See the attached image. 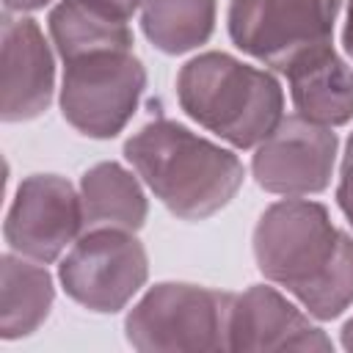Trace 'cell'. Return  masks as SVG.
Here are the masks:
<instances>
[{
	"mask_svg": "<svg viewBox=\"0 0 353 353\" xmlns=\"http://www.w3.org/2000/svg\"><path fill=\"white\" fill-rule=\"evenodd\" d=\"M254 256L262 276L287 287L317 320L339 317L353 303V237L317 201L268 207L254 229Z\"/></svg>",
	"mask_w": 353,
	"mask_h": 353,
	"instance_id": "cell-1",
	"label": "cell"
},
{
	"mask_svg": "<svg viewBox=\"0 0 353 353\" xmlns=\"http://www.w3.org/2000/svg\"><path fill=\"white\" fill-rule=\"evenodd\" d=\"M124 157L149 190L185 221L210 218L243 185V165L232 152L171 119L143 124L124 143Z\"/></svg>",
	"mask_w": 353,
	"mask_h": 353,
	"instance_id": "cell-2",
	"label": "cell"
},
{
	"mask_svg": "<svg viewBox=\"0 0 353 353\" xmlns=\"http://www.w3.org/2000/svg\"><path fill=\"white\" fill-rule=\"evenodd\" d=\"M182 110L237 149L262 143L284 119L279 80L226 52L190 58L176 77Z\"/></svg>",
	"mask_w": 353,
	"mask_h": 353,
	"instance_id": "cell-3",
	"label": "cell"
},
{
	"mask_svg": "<svg viewBox=\"0 0 353 353\" xmlns=\"http://www.w3.org/2000/svg\"><path fill=\"white\" fill-rule=\"evenodd\" d=\"M229 292L193 284H157L127 314L135 350H229Z\"/></svg>",
	"mask_w": 353,
	"mask_h": 353,
	"instance_id": "cell-4",
	"label": "cell"
},
{
	"mask_svg": "<svg viewBox=\"0 0 353 353\" xmlns=\"http://www.w3.org/2000/svg\"><path fill=\"white\" fill-rule=\"evenodd\" d=\"M146 72L130 50H102L66 61L61 83L63 119L88 138H113L132 119Z\"/></svg>",
	"mask_w": 353,
	"mask_h": 353,
	"instance_id": "cell-5",
	"label": "cell"
},
{
	"mask_svg": "<svg viewBox=\"0 0 353 353\" xmlns=\"http://www.w3.org/2000/svg\"><path fill=\"white\" fill-rule=\"evenodd\" d=\"M339 0H232L229 36L251 58L290 69L314 47L331 44Z\"/></svg>",
	"mask_w": 353,
	"mask_h": 353,
	"instance_id": "cell-6",
	"label": "cell"
},
{
	"mask_svg": "<svg viewBox=\"0 0 353 353\" xmlns=\"http://www.w3.org/2000/svg\"><path fill=\"white\" fill-rule=\"evenodd\" d=\"M146 251L130 229H88L63 256L58 276L72 301L91 312H119L146 281Z\"/></svg>",
	"mask_w": 353,
	"mask_h": 353,
	"instance_id": "cell-7",
	"label": "cell"
},
{
	"mask_svg": "<svg viewBox=\"0 0 353 353\" xmlns=\"http://www.w3.org/2000/svg\"><path fill=\"white\" fill-rule=\"evenodd\" d=\"M336 157V135L331 127L303 116H287L256 146L251 160L259 188L281 196L320 193L331 182Z\"/></svg>",
	"mask_w": 353,
	"mask_h": 353,
	"instance_id": "cell-8",
	"label": "cell"
},
{
	"mask_svg": "<svg viewBox=\"0 0 353 353\" xmlns=\"http://www.w3.org/2000/svg\"><path fill=\"white\" fill-rule=\"evenodd\" d=\"M83 226V204L74 188L55 174H33L17 188L6 215V243L36 262H52Z\"/></svg>",
	"mask_w": 353,
	"mask_h": 353,
	"instance_id": "cell-9",
	"label": "cell"
},
{
	"mask_svg": "<svg viewBox=\"0 0 353 353\" xmlns=\"http://www.w3.org/2000/svg\"><path fill=\"white\" fill-rule=\"evenodd\" d=\"M331 339L273 287H248L232 298L229 350H331Z\"/></svg>",
	"mask_w": 353,
	"mask_h": 353,
	"instance_id": "cell-10",
	"label": "cell"
},
{
	"mask_svg": "<svg viewBox=\"0 0 353 353\" xmlns=\"http://www.w3.org/2000/svg\"><path fill=\"white\" fill-rule=\"evenodd\" d=\"M55 63L33 19L3 22V121L39 116L52 99Z\"/></svg>",
	"mask_w": 353,
	"mask_h": 353,
	"instance_id": "cell-11",
	"label": "cell"
},
{
	"mask_svg": "<svg viewBox=\"0 0 353 353\" xmlns=\"http://www.w3.org/2000/svg\"><path fill=\"white\" fill-rule=\"evenodd\" d=\"M290 97L298 116L336 127L353 119V69L331 44L314 47L287 69Z\"/></svg>",
	"mask_w": 353,
	"mask_h": 353,
	"instance_id": "cell-12",
	"label": "cell"
},
{
	"mask_svg": "<svg viewBox=\"0 0 353 353\" xmlns=\"http://www.w3.org/2000/svg\"><path fill=\"white\" fill-rule=\"evenodd\" d=\"M80 204L88 229L116 226L135 232L146 221V196L138 179L119 163H99L83 174Z\"/></svg>",
	"mask_w": 353,
	"mask_h": 353,
	"instance_id": "cell-13",
	"label": "cell"
},
{
	"mask_svg": "<svg viewBox=\"0 0 353 353\" xmlns=\"http://www.w3.org/2000/svg\"><path fill=\"white\" fill-rule=\"evenodd\" d=\"M52 295V279L44 268L6 254L0 290V336L19 339L33 334L50 312Z\"/></svg>",
	"mask_w": 353,
	"mask_h": 353,
	"instance_id": "cell-14",
	"label": "cell"
},
{
	"mask_svg": "<svg viewBox=\"0 0 353 353\" xmlns=\"http://www.w3.org/2000/svg\"><path fill=\"white\" fill-rule=\"evenodd\" d=\"M50 33H52V41L63 63L80 55H88V52L132 47V33L124 22L94 11L83 0L58 3L50 14Z\"/></svg>",
	"mask_w": 353,
	"mask_h": 353,
	"instance_id": "cell-15",
	"label": "cell"
},
{
	"mask_svg": "<svg viewBox=\"0 0 353 353\" xmlns=\"http://www.w3.org/2000/svg\"><path fill=\"white\" fill-rule=\"evenodd\" d=\"M141 28L146 39L179 55L204 44L215 28V0H143Z\"/></svg>",
	"mask_w": 353,
	"mask_h": 353,
	"instance_id": "cell-16",
	"label": "cell"
},
{
	"mask_svg": "<svg viewBox=\"0 0 353 353\" xmlns=\"http://www.w3.org/2000/svg\"><path fill=\"white\" fill-rule=\"evenodd\" d=\"M336 201L353 226V135H350L345 157H342V176H339V188H336Z\"/></svg>",
	"mask_w": 353,
	"mask_h": 353,
	"instance_id": "cell-17",
	"label": "cell"
},
{
	"mask_svg": "<svg viewBox=\"0 0 353 353\" xmlns=\"http://www.w3.org/2000/svg\"><path fill=\"white\" fill-rule=\"evenodd\" d=\"M83 3L91 6L94 11L110 17V19L124 22V19H130V17L135 14V8H138L143 0H83Z\"/></svg>",
	"mask_w": 353,
	"mask_h": 353,
	"instance_id": "cell-18",
	"label": "cell"
},
{
	"mask_svg": "<svg viewBox=\"0 0 353 353\" xmlns=\"http://www.w3.org/2000/svg\"><path fill=\"white\" fill-rule=\"evenodd\" d=\"M50 0H6V11H36Z\"/></svg>",
	"mask_w": 353,
	"mask_h": 353,
	"instance_id": "cell-19",
	"label": "cell"
},
{
	"mask_svg": "<svg viewBox=\"0 0 353 353\" xmlns=\"http://www.w3.org/2000/svg\"><path fill=\"white\" fill-rule=\"evenodd\" d=\"M345 50L353 58V0L347 3V22H345Z\"/></svg>",
	"mask_w": 353,
	"mask_h": 353,
	"instance_id": "cell-20",
	"label": "cell"
},
{
	"mask_svg": "<svg viewBox=\"0 0 353 353\" xmlns=\"http://www.w3.org/2000/svg\"><path fill=\"white\" fill-rule=\"evenodd\" d=\"M342 347L345 350H353V317L345 323V328H342Z\"/></svg>",
	"mask_w": 353,
	"mask_h": 353,
	"instance_id": "cell-21",
	"label": "cell"
}]
</instances>
